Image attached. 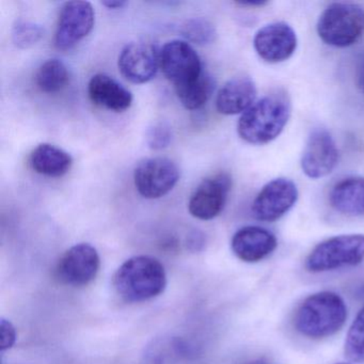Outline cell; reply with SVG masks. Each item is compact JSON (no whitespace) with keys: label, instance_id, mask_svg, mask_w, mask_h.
I'll use <instances>...</instances> for the list:
<instances>
[{"label":"cell","instance_id":"obj_23","mask_svg":"<svg viewBox=\"0 0 364 364\" xmlns=\"http://www.w3.org/2000/svg\"><path fill=\"white\" fill-rule=\"evenodd\" d=\"M181 33L188 41L199 46L210 44L216 39V29L210 21L205 18H191L181 27Z\"/></svg>","mask_w":364,"mask_h":364},{"label":"cell","instance_id":"obj_2","mask_svg":"<svg viewBox=\"0 0 364 364\" xmlns=\"http://www.w3.org/2000/svg\"><path fill=\"white\" fill-rule=\"evenodd\" d=\"M114 291L127 302L153 299L165 291L167 274L163 264L149 255H138L125 261L112 280Z\"/></svg>","mask_w":364,"mask_h":364},{"label":"cell","instance_id":"obj_13","mask_svg":"<svg viewBox=\"0 0 364 364\" xmlns=\"http://www.w3.org/2000/svg\"><path fill=\"white\" fill-rule=\"evenodd\" d=\"M118 67L125 80L133 84H146L156 76L161 68V52L153 44L133 42L123 48Z\"/></svg>","mask_w":364,"mask_h":364},{"label":"cell","instance_id":"obj_19","mask_svg":"<svg viewBox=\"0 0 364 364\" xmlns=\"http://www.w3.org/2000/svg\"><path fill=\"white\" fill-rule=\"evenodd\" d=\"M29 165L33 171L48 178H60L71 169L73 159L69 153L50 144H41L31 152Z\"/></svg>","mask_w":364,"mask_h":364},{"label":"cell","instance_id":"obj_6","mask_svg":"<svg viewBox=\"0 0 364 364\" xmlns=\"http://www.w3.org/2000/svg\"><path fill=\"white\" fill-rule=\"evenodd\" d=\"M161 69L174 89L199 80L205 72L195 48L186 41L173 40L161 50Z\"/></svg>","mask_w":364,"mask_h":364},{"label":"cell","instance_id":"obj_12","mask_svg":"<svg viewBox=\"0 0 364 364\" xmlns=\"http://www.w3.org/2000/svg\"><path fill=\"white\" fill-rule=\"evenodd\" d=\"M338 161V150L329 132L316 129L310 134L301 155L302 172L317 180L329 176Z\"/></svg>","mask_w":364,"mask_h":364},{"label":"cell","instance_id":"obj_28","mask_svg":"<svg viewBox=\"0 0 364 364\" xmlns=\"http://www.w3.org/2000/svg\"><path fill=\"white\" fill-rule=\"evenodd\" d=\"M238 5L244 6V7H263L267 5V1L263 0H247V1H238Z\"/></svg>","mask_w":364,"mask_h":364},{"label":"cell","instance_id":"obj_30","mask_svg":"<svg viewBox=\"0 0 364 364\" xmlns=\"http://www.w3.org/2000/svg\"><path fill=\"white\" fill-rule=\"evenodd\" d=\"M336 364H355V363H350V362H341V363H336Z\"/></svg>","mask_w":364,"mask_h":364},{"label":"cell","instance_id":"obj_17","mask_svg":"<svg viewBox=\"0 0 364 364\" xmlns=\"http://www.w3.org/2000/svg\"><path fill=\"white\" fill-rule=\"evenodd\" d=\"M88 95L95 105L110 112H125L133 103L131 91L106 74H97L91 78Z\"/></svg>","mask_w":364,"mask_h":364},{"label":"cell","instance_id":"obj_25","mask_svg":"<svg viewBox=\"0 0 364 364\" xmlns=\"http://www.w3.org/2000/svg\"><path fill=\"white\" fill-rule=\"evenodd\" d=\"M172 139V131L166 123H157L149 129L146 144L152 150L159 151L167 148Z\"/></svg>","mask_w":364,"mask_h":364},{"label":"cell","instance_id":"obj_21","mask_svg":"<svg viewBox=\"0 0 364 364\" xmlns=\"http://www.w3.org/2000/svg\"><path fill=\"white\" fill-rule=\"evenodd\" d=\"M215 84L208 73L186 86L176 88L181 104L188 110H197L208 103L214 92Z\"/></svg>","mask_w":364,"mask_h":364},{"label":"cell","instance_id":"obj_18","mask_svg":"<svg viewBox=\"0 0 364 364\" xmlns=\"http://www.w3.org/2000/svg\"><path fill=\"white\" fill-rule=\"evenodd\" d=\"M330 205L347 216H364V178L353 176L340 181L332 187Z\"/></svg>","mask_w":364,"mask_h":364},{"label":"cell","instance_id":"obj_15","mask_svg":"<svg viewBox=\"0 0 364 364\" xmlns=\"http://www.w3.org/2000/svg\"><path fill=\"white\" fill-rule=\"evenodd\" d=\"M278 246L276 235L265 228L247 225L238 230L231 240L234 255L246 263H257L269 257Z\"/></svg>","mask_w":364,"mask_h":364},{"label":"cell","instance_id":"obj_29","mask_svg":"<svg viewBox=\"0 0 364 364\" xmlns=\"http://www.w3.org/2000/svg\"><path fill=\"white\" fill-rule=\"evenodd\" d=\"M103 5L107 7L108 9H121L127 5V3L125 1H105Z\"/></svg>","mask_w":364,"mask_h":364},{"label":"cell","instance_id":"obj_24","mask_svg":"<svg viewBox=\"0 0 364 364\" xmlns=\"http://www.w3.org/2000/svg\"><path fill=\"white\" fill-rule=\"evenodd\" d=\"M43 28L35 23L20 22L14 26L12 39L22 50L33 48L43 37Z\"/></svg>","mask_w":364,"mask_h":364},{"label":"cell","instance_id":"obj_10","mask_svg":"<svg viewBox=\"0 0 364 364\" xmlns=\"http://www.w3.org/2000/svg\"><path fill=\"white\" fill-rule=\"evenodd\" d=\"M95 12L88 1H69L61 9L55 35V46L61 50H70L92 31Z\"/></svg>","mask_w":364,"mask_h":364},{"label":"cell","instance_id":"obj_26","mask_svg":"<svg viewBox=\"0 0 364 364\" xmlns=\"http://www.w3.org/2000/svg\"><path fill=\"white\" fill-rule=\"evenodd\" d=\"M16 341V330L11 321L1 319L0 323V348L7 350L14 346Z\"/></svg>","mask_w":364,"mask_h":364},{"label":"cell","instance_id":"obj_20","mask_svg":"<svg viewBox=\"0 0 364 364\" xmlns=\"http://www.w3.org/2000/svg\"><path fill=\"white\" fill-rule=\"evenodd\" d=\"M70 74L67 65L58 59L46 61L36 74V84L44 93H57L67 87Z\"/></svg>","mask_w":364,"mask_h":364},{"label":"cell","instance_id":"obj_7","mask_svg":"<svg viewBox=\"0 0 364 364\" xmlns=\"http://www.w3.org/2000/svg\"><path fill=\"white\" fill-rule=\"evenodd\" d=\"M178 180V166L166 157L144 159L134 171L136 189L146 199L164 197L174 188Z\"/></svg>","mask_w":364,"mask_h":364},{"label":"cell","instance_id":"obj_11","mask_svg":"<svg viewBox=\"0 0 364 364\" xmlns=\"http://www.w3.org/2000/svg\"><path fill=\"white\" fill-rule=\"evenodd\" d=\"M232 188V178L225 172L215 174L200 183L188 202L191 216L212 220L220 215Z\"/></svg>","mask_w":364,"mask_h":364},{"label":"cell","instance_id":"obj_16","mask_svg":"<svg viewBox=\"0 0 364 364\" xmlns=\"http://www.w3.org/2000/svg\"><path fill=\"white\" fill-rule=\"evenodd\" d=\"M257 93V86L248 76L232 78L217 95V112L225 116L242 114L255 103Z\"/></svg>","mask_w":364,"mask_h":364},{"label":"cell","instance_id":"obj_4","mask_svg":"<svg viewBox=\"0 0 364 364\" xmlns=\"http://www.w3.org/2000/svg\"><path fill=\"white\" fill-rule=\"evenodd\" d=\"M316 29L328 46L348 48L364 35V9L357 4H331L319 16Z\"/></svg>","mask_w":364,"mask_h":364},{"label":"cell","instance_id":"obj_5","mask_svg":"<svg viewBox=\"0 0 364 364\" xmlns=\"http://www.w3.org/2000/svg\"><path fill=\"white\" fill-rule=\"evenodd\" d=\"M364 261V234H345L323 240L306 259L304 267L313 274L353 267Z\"/></svg>","mask_w":364,"mask_h":364},{"label":"cell","instance_id":"obj_22","mask_svg":"<svg viewBox=\"0 0 364 364\" xmlns=\"http://www.w3.org/2000/svg\"><path fill=\"white\" fill-rule=\"evenodd\" d=\"M344 351L347 359L353 363H364V306L349 328Z\"/></svg>","mask_w":364,"mask_h":364},{"label":"cell","instance_id":"obj_1","mask_svg":"<svg viewBox=\"0 0 364 364\" xmlns=\"http://www.w3.org/2000/svg\"><path fill=\"white\" fill-rule=\"evenodd\" d=\"M291 114L289 95L283 91L270 93L242 114L237 123L238 135L248 144H269L282 133Z\"/></svg>","mask_w":364,"mask_h":364},{"label":"cell","instance_id":"obj_8","mask_svg":"<svg viewBox=\"0 0 364 364\" xmlns=\"http://www.w3.org/2000/svg\"><path fill=\"white\" fill-rule=\"evenodd\" d=\"M298 197L297 185L293 181L285 178H274L257 193L251 212L257 220L274 223L294 208Z\"/></svg>","mask_w":364,"mask_h":364},{"label":"cell","instance_id":"obj_14","mask_svg":"<svg viewBox=\"0 0 364 364\" xmlns=\"http://www.w3.org/2000/svg\"><path fill=\"white\" fill-rule=\"evenodd\" d=\"M297 46L295 31L283 22L262 27L253 39V46L259 58L269 63H283L291 58Z\"/></svg>","mask_w":364,"mask_h":364},{"label":"cell","instance_id":"obj_27","mask_svg":"<svg viewBox=\"0 0 364 364\" xmlns=\"http://www.w3.org/2000/svg\"><path fill=\"white\" fill-rule=\"evenodd\" d=\"M355 84L358 88L364 92V54L358 59L357 65H355Z\"/></svg>","mask_w":364,"mask_h":364},{"label":"cell","instance_id":"obj_9","mask_svg":"<svg viewBox=\"0 0 364 364\" xmlns=\"http://www.w3.org/2000/svg\"><path fill=\"white\" fill-rule=\"evenodd\" d=\"M101 267V259L95 247L78 244L65 251L56 266V277L63 284L85 287L92 282Z\"/></svg>","mask_w":364,"mask_h":364},{"label":"cell","instance_id":"obj_3","mask_svg":"<svg viewBox=\"0 0 364 364\" xmlns=\"http://www.w3.org/2000/svg\"><path fill=\"white\" fill-rule=\"evenodd\" d=\"M346 319L344 299L334 291H323L304 300L296 312L294 325L301 336L319 340L340 331Z\"/></svg>","mask_w":364,"mask_h":364}]
</instances>
